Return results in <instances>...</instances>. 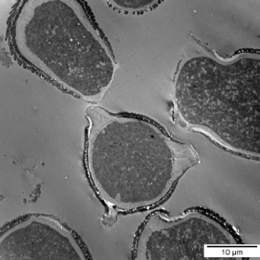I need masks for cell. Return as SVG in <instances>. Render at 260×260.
<instances>
[{"mask_svg":"<svg viewBox=\"0 0 260 260\" xmlns=\"http://www.w3.org/2000/svg\"><path fill=\"white\" fill-rule=\"evenodd\" d=\"M91 258L87 246L72 229L46 214H30L1 233L0 259Z\"/></svg>","mask_w":260,"mask_h":260,"instance_id":"cell-5","label":"cell"},{"mask_svg":"<svg viewBox=\"0 0 260 260\" xmlns=\"http://www.w3.org/2000/svg\"><path fill=\"white\" fill-rule=\"evenodd\" d=\"M242 245L238 233L224 218L197 207L177 217L152 213L136 233L131 255L136 260L214 259Z\"/></svg>","mask_w":260,"mask_h":260,"instance_id":"cell-4","label":"cell"},{"mask_svg":"<svg viewBox=\"0 0 260 260\" xmlns=\"http://www.w3.org/2000/svg\"><path fill=\"white\" fill-rule=\"evenodd\" d=\"M9 38L19 60L75 97L100 103L113 84L117 62L87 2L21 1Z\"/></svg>","mask_w":260,"mask_h":260,"instance_id":"cell-3","label":"cell"},{"mask_svg":"<svg viewBox=\"0 0 260 260\" xmlns=\"http://www.w3.org/2000/svg\"><path fill=\"white\" fill-rule=\"evenodd\" d=\"M259 56L244 49L223 58L198 40L190 43L174 76L176 124L233 154L258 159Z\"/></svg>","mask_w":260,"mask_h":260,"instance_id":"cell-2","label":"cell"},{"mask_svg":"<svg viewBox=\"0 0 260 260\" xmlns=\"http://www.w3.org/2000/svg\"><path fill=\"white\" fill-rule=\"evenodd\" d=\"M86 117L85 168L105 207L104 226H113L120 214L157 206L200 162L193 145L178 141L147 116L91 105Z\"/></svg>","mask_w":260,"mask_h":260,"instance_id":"cell-1","label":"cell"},{"mask_svg":"<svg viewBox=\"0 0 260 260\" xmlns=\"http://www.w3.org/2000/svg\"><path fill=\"white\" fill-rule=\"evenodd\" d=\"M108 5L116 11L125 13H142L149 11L159 5L160 1L143 0V1H108Z\"/></svg>","mask_w":260,"mask_h":260,"instance_id":"cell-6","label":"cell"}]
</instances>
